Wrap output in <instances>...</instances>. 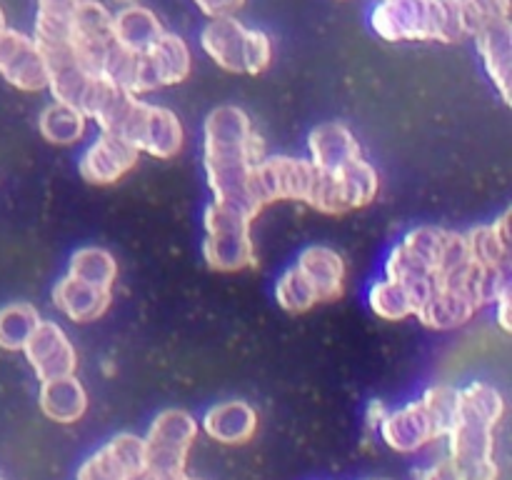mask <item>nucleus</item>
<instances>
[{
    "label": "nucleus",
    "mask_w": 512,
    "mask_h": 480,
    "mask_svg": "<svg viewBox=\"0 0 512 480\" xmlns=\"http://www.w3.org/2000/svg\"><path fill=\"white\" fill-rule=\"evenodd\" d=\"M265 158L260 135L253 120L238 105H218L203 123V170L213 200L258 218L260 205L250 193L253 165Z\"/></svg>",
    "instance_id": "nucleus-1"
},
{
    "label": "nucleus",
    "mask_w": 512,
    "mask_h": 480,
    "mask_svg": "<svg viewBox=\"0 0 512 480\" xmlns=\"http://www.w3.org/2000/svg\"><path fill=\"white\" fill-rule=\"evenodd\" d=\"M383 40H438L458 43L468 35L460 0H380L370 15Z\"/></svg>",
    "instance_id": "nucleus-2"
},
{
    "label": "nucleus",
    "mask_w": 512,
    "mask_h": 480,
    "mask_svg": "<svg viewBox=\"0 0 512 480\" xmlns=\"http://www.w3.org/2000/svg\"><path fill=\"white\" fill-rule=\"evenodd\" d=\"M203 228V260L210 270L240 273L255 263L253 218L213 200L203 210Z\"/></svg>",
    "instance_id": "nucleus-3"
},
{
    "label": "nucleus",
    "mask_w": 512,
    "mask_h": 480,
    "mask_svg": "<svg viewBox=\"0 0 512 480\" xmlns=\"http://www.w3.org/2000/svg\"><path fill=\"white\" fill-rule=\"evenodd\" d=\"M205 55L228 73L260 75L273 60V43L263 30L245 28L233 15L210 18L200 33Z\"/></svg>",
    "instance_id": "nucleus-4"
},
{
    "label": "nucleus",
    "mask_w": 512,
    "mask_h": 480,
    "mask_svg": "<svg viewBox=\"0 0 512 480\" xmlns=\"http://www.w3.org/2000/svg\"><path fill=\"white\" fill-rule=\"evenodd\" d=\"M318 183L320 168H315L308 158H290V155H265L250 173V193L260 208L280 200H295L310 208Z\"/></svg>",
    "instance_id": "nucleus-5"
},
{
    "label": "nucleus",
    "mask_w": 512,
    "mask_h": 480,
    "mask_svg": "<svg viewBox=\"0 0 512 480\" xmlns=\"http://www.w3.org/2000/svg\"><path fill=\"white\" fill-rule=\"evenodd\" d=\"M198 438V420L183 408H168L155 415L143 438L145 468L160 475L185 473L188 453Z\"/></svg>",
    "instance_id": "nucleus-6"
},
{
    "label": "nucleus",
    "mask_w": 512,
    "mask_h": 480,
    "mask_svg": "<svg viewBox=\"0 0 512 480\" xmlns=\"http://www.w3.org/2000/svg\"><path fill=\"white\" fill-rule=\"evenodd\" d=\"M118 138L128 140L138 153L150 155L155 160H170L183 150L185 130L178 115L170 108L135 98L128 118L120 125Z\"/></svg>",
    "instance_id": "nucleus-7"
},
{
    "label": "nucleus",
    "mask_w": 512,
    "mask_h": 480,
    "mask_svg": "<svg viewBox=\"0 0 512 480\" xmlns=\"http://www.w3.org/2000/svg\"><path fill=\"white\" fill-rule=\"evenodd\" d=\"M23 353L38 380L75 375L78 368V350L73 340L53 320H40L28 343L23 345Z\"/></svg>",
    "instance_id": "nucleus-8"
},
{
    "label": "nucleus",
    "mask_w": 512,
    "mask_h": 480,
    "mask_svg": "<svg viewBox=\"0 0 512 480\" xmlns=\"http://www.w3.org/2000/svg\"><path fill=\"white\" fill-rule=\"evenodd\" d=\"M0 75L25 93L48 88V65L43 53L35 40L20 30H0Z\"/></svg>",
    "instance_id": "nucleus-9"
},
{
    "label": "nucleus",
    "mask_w": 512,
    "mask_h": 480,
    "mask_svg": "<svg viewBox=\"0 0 512 480\" xmlns=\"http://www.w3.org/2000/svg\"><path fill=\"white\" fill-rule=\"evenodd\" d=\"M140 153L118 135L100 133L78 160V173L90 185H113L138 165Z\"/></svg>",
    "instance_id": "nucleus-10"
},
{
    "label": "nucleus",
    "mask_w": 512,
    "mask_h": 480,
    "mask_svg": "<svg viewBox=\"0 0 512 480\" xmlns=\"http://www.w3.org/2000/svg\"><path fill=\"white\" fill-rule=\"evenodd\" d=\"M143 468V438L118 433L80 465L78 480H130Z\"/></svg>",
    "instance_id": "nucleus-11"
},
{
    "label": "nucleus",
    "mask_w": 512,
    "mask_h": 480,
    "mask_svg": "<svg viewBox=\"0 0 512 480\" xmlns=\"http://www.w3.org/2000/svg\"><path fill=\"white\" fill-rule=\"evenodd\" d=\"M193 70V55L180 35L163 33L158 43L143 53V73H140V93L178 85L188 80Z\"/></svg>",
    "instance_id": "nucleus-12"
},
{
    "label": "nucleus",
    "mask_w": 512,
    "mask_h": 480,
    "mask_svg": "<svg viewBox=\"0 0 512 480\" xmlns=\"http://www.w3.org/2000/svg\"><path fill=\"white\" fill-rule=\"evenodd\" d=\"M378 433L385 440V445L398 450V453H415L428 443L440 440L438 428L425 410L423 400H415V403L403 405L398 410H388L385 418L380 420Z\"/></svg>",
    "instance_id": "nucleus-13"
},
{
    "label": "nucleus",
    "mask_w": 512,
    "mask_h": 480,
    "mask_svg": "<svg viewBox=\"0 0 512 480\" xmlns=\"http://www.w3.org/2000/svg\"><path fill=\"white\" fill-rule=\"evenodd\" d=\"M295 268L310 280V285L318 293L320 303H333L345 295V278H348V265L345 258L330 245H308L300 250Z\"/></svg>",
    "instance_id": "nucleus-14"
},
{
    "label": "nucleus",
    "mask_w": 512,
    "mask_h": 480,
    "mask_svg": "<svg viewBox=\"0 0 512 480\" xmlns=\"http://www.w3.org/2000/svg\"><path fill=\"white\" fill-rule=\"evenodd\" d=\"M53 305L73 323H93L100 320L113 305V290L95 288V285L83 283V280L73 278L65 273L63 278L55 280L53 290H50Z\"/></svg>",
    "instance_id": "nucleus-15"
},
{
    "label": "nucleus",
    "mask_w": 512,
    "mask_h": 480,
    "mask_svg": "<svg viewBox=\"0 0 512 480\" xmlns=\"http://www.w3.org/2000/svg\"><path fill=\"white\" fill-rule=\"evenodd\" d=\"M308 150L310 163H313L315 168L325 170V173H335V170H340L343 165H348L350 160L363 155L353 130L345 123H338V120L315 125L308 135Z\"/></svg>",
    "instance_id": "nucleus-16"
},
{
    "label": "nucleus",
    "mask_w": 512,
    "mask_h": 480,
    "mask_svg": "<svg viewBox=\"0 0 512 480\" xmlns=\"http://www.w3.org/2000/svg\"><path fill=\"white\" fill-rule=\"evenodd\" d=\"M473 40L478 45V53L483 58L485 70L495 83L498 93L503 95V103L510 105V60H512V28L510 20H498L483 28L473 30Z\"/></svg>",
    "instance_id": "nucleus-17"
},
{
    "label": "nucleus",
    "mask_w": 512,
    "mask_h": 480,
    "mask_svg": "<svg viewBox=\"0 0 512 480\" xmlns=\"http://www.w3.org/2000/svg\"><path fill=\"white\" fill-rule=\"evenodd\" d=\"M203 430L223 445H243L258 430V410L245 400H223L205 410Z\"/></svg>",
    "instance_id": "nucleus-18"
},
{
    "label": "nucleus",
    "mask_w": 512,
    "mask_h": 480,
    "mask_svg": "<svg viewBox=\"0 0 512 480\" xmlns=\"http://www.w3.org/2000/svg\"><path fill=\"white\" fill-rule=\"evenodd\" d=\"M38 405L45 418L70 425L78 423L88 410V393L75 375L40 380Z\"/></svg>",
    "instance_id": "nucleus-19"
},
{
    "label": "nucleus",
    "mask_w": 512,
    "mask_h": 480,
    "mask_svg": "<svg viewBox=\"0 0 512 480\" xmlns=\"http://www.w3.org/2000/svg\"><path fill=\"white\" fill-rule=\"evenodd\" d=\"M333 178H335V193H338L340 213L343 215L365 208V205L373 203L380 193L378 170H375V165L370 163V160H365L363 155L350 160V163L343 165L340 170H335Z\"/></svg>",
    "instance_id": "nucleus-20"
},
{
    "label": "nucleus",
    "mask_w": 512,
    "mask_h": 480,
    "mask_svg": "<svg viewBox=\"0 0 512 480\" xmlns=\"http://www.w3.org/2000/svg\"><path fill=\"white\" fill-rule=\"evenodd\" d=\"M470 260L483 268H510V210H505L498 220L485 225H475L465 233Z\"/></svg>",
    "instance_id": "nucleus-21"
},
{
    "label": "nucleus",
    "mask_w": 512,
    "mask_h": 480,
    "mask_svg": "<svg viewBox=\"0 0 512 480\" xmlns=\"http://www.w3.org/2000/svg\"><path fill=\"white\" fill-rule=\"evenodd\" d=\"M163 33L158 15L138 3L125 5L113 15V40L133 53H148Z\"/></svg>",
    "instance_id": "nucleus-22"
},
{
    "label": "nucleus",
    "mask_w": 512,
    "mask_h": 480,
    "mask_svg": "<svg viewBox=\"0 0 512 480\" xmlns=\"http://www.w3.org/2000/svg\"><path fill=\"white\" fill-rule=\"evenodd\" d=\"M38 130L45 143L50 145H75L88 133V118L78 108L65 103L45 105L38 118Z\"/></svg>",
    "instance_id": "nucleus-23"
},
{
    "label": "nucleus",
    "mask_w": 512,
    "mask_h": 480,
    "mask_svg": "<svg viewBox=\"0 0 512 480\" xmlns=\"http://www.w3.org/2000/svg\"><path fill=\"white\" fill-rule=\"evenodd\" d=\"M68 275L95 285V288L113 290L115 280H118V260L113 258L108 248L83 245V248L73 250V255H70Z\"/></svg>",
    "instance_id": "nucleus-24"
},
{
    "label": "nucleus",
    "mask_w": 512,
    "mask_h": 480,
    "mask_svg": "<svg viewBox=\"0 0 512 480\" xmlns=\"http://www.w3.org/2000/svg\"><path fill=\"white\" fill-rule=\"evenodd\" d=\"M368 305L373 315H378L380 320H388V323H400V320L413 318L415 310H418L410 290L403 283H398V280L385 278V275L370 285Z\"/></svg>",
    "instance_id": "nucleus-25"
},
{
    "label": "nucleus",
    "mask_w": 512,
    "mask_h": 480,
    "mask_svg": "<svg viewBox=\"0 0 512 480\" xmlns=\"http://www.w3.org/2000/svg\"><path fill=\"white\" fill-rule=\"evenodd\" d=\"M40 313L33 303H8L0 308V348L10 350H23V345L28 343V338L33 335V330L38 328Z\"/></svg>",
    "instance_id": "nucleus-26"
},
{
    "label": "nucleus",
    "mask_w": 512,
    "mask_h": 480,
    "mask_svg": "<svg viewBox=\"0 0 512 480\" xmlns=\"http://www.w3.org/2000/svg\"><path fill=\"white\" fill-rule=\"evenodd\" d=\"M273 295L275 303L290 315H303L320 303L318 293H315V288L310 285V280L305 278L295 265H290V268H285L283 273L278 275Z\"/></svg>",
    "instance_id": "nucleus-27"
},
{
    "label": "nucleus",
    "mask_w": 512,
    "mask_h": 480,
    "mask_svg": "<svg viewBox=\"0 0 512 480\" xmlns=\"http://www.w3.org/2000/svg\"><path fill=\"white\" fill-rule=\"evenodd\" d=\"M420 400L433 418L438 435L445 438L458 420V390L450 388V385H433V388L425 390Z\"/></svg>",
    "instance_id": "nucleus-28"
},
{
    "label": "nucleus",
    "mask_w": 512,
    "mask_h": 480,
    "mask_svg": "<svg viewBox=\"0 0 512 480\" xmlns=\"http://www.w3.org/2000/svg\"><path fill=\"white\" fill-rule=\"evenodd\" d=\"M468 35L498 20H510V0H460Z\"/></svg>",
    "instance_id": "nucleus-29"
},
{
    "label": "nucleus",
    "mask_w": 512,
    "mask_h": 480,
    "mask_svg": "<svg viewBox=\"0 0 512 480\" xmlns=\"http://www.w3.org/2000/svg\"><path fill=\"white\" fill-rule=\"evenodd\" d=\"M198 8L210 18H220V15H233L235 10L243 8L245 0H195Z\"/></svg>",
    "instance_id": "nucleus-30"
},
{
    "label": "nucleus",
    "mask_w": 512,
    "mask_h": 480,
    "mask_svg": "<svg viewBox=\"0 0 512 480\" xmlns=\"http://www.w3.org/2000/svg\"><path fill=\"white\" fill-rule=\"evenodd\" d=\"M512 288H508V290H503V293L498 295V298H495V320H498V325H500V330H503V333H510L512 330V318H510V303H512Z\"/></svg>",
    "instance_id": "nucleus-31"
},
{
    "label": "nucleus",
    "mask_w": 512,
    "mask_h": 480,
    "mask_svg": "<svg viewBox=\"0 0 512 480\" xmlns=\"http://www.w3.org/2000/svg\"><path fill=\"white\" fill-rule=\"evenodd\" d=\"M80 0H38V13L45 15H73Z\"/></svg>",
    "instance_id": "nucleus-32"
},
{
    "label": "nucleus",
    "mask_w": 512,
    "mask_h": 480,
    "mask_svg": "<svg viewBox=\"0 0 512 480\" xmlns=\"http://www.w3.org/2000/svg\"><path fill=\"white\" fill-rule=\"evenodd\" d=\"M418 480H458V475H455L453 465H450L448 460H440V463L430 465L428 470H423Z\"/></svg>",
    "instance_id": "nucleus-33"
},
{
    "label": "nucleus",
    "mask_w": 512,
    "mask_h": 480,
    "mask_svg": "<svg viewBox=\"0 0 512 480\" xmlns=\"http://www.w3.org/2000/svg\"><path fill=\"white\" fill-rule=\"evenodd\" d=\"M385 413H388V408H385L383 400H373V403L368 405V410H365V430H368V433H375L380 420L385 418Z\"/></svg>",
    "instance_id": "nucleus-34"
},
{
    "label": "nucleus",
    "mask_w": 512,
    "mask_h": 480,
    "mask_svg": "<svg viewBox=\"0 0 512 480\" xmlns=\"http://www.w3.org/2000/svg\"><path fill=\"white\" fill-rule=\"evenodd\" d=\"M0 30H5V15H3V8H0Z\"/></svg>",
    "instance_id": "nucleus-35"
},
{
    "label": "nucleus",
    "mask_w": 512,
    "mask_h": 480,
    "mask_svg": "<svg viewBox=\"0 0 512 480\" xmlns=\"http://www.w3.org/2000/svg\"><path fill=\"white\" fill-rule=\"evenodd\" d=\"M118 3H123V5H133L135 0H118Z\"/></svg>",
    "instance_id": "nucleus-36"
},
{
    "label": "nucleus",
    "mask_w": 512,
    "mask_h": 480,
    "mask_svg": "<svg viewBox=\"0 0 512 480\" xmlns=\"http://www.w3.org/2000/svg\"><path fill=\"white\" fill-rule=\"evenodd\" d=\"M183 480H200V478H190V475H183Z\"/></svg>",
    "instance_id": "nucleus-37"
},
{
    "label": "nucleus",
    "mask_w": 512,
    "mask_h": 480,
    "mask_svg": "<svg viewBox=\"0 0 512 480\" xmlns=\"http://www.w3.org/2000/svg\"><path fill=\"white\" fill-rule=\"evenodd\" d=\"M0 480H3V478H0Z\"/></svg>",
    "instance_id": "nucleus-38"
}]
</instances>
